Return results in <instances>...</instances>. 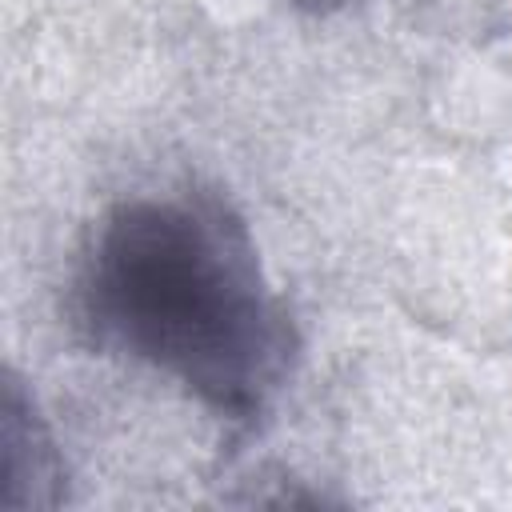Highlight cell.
<instances>
[{
    "instance_id": "cell-1",
    "label": "cell",
    "mask_w": 512,
    "mask_h": 512,
    "mask_svg": "<svg viewBox=\"0 0 512 512\" xmlns=\"http://www.w3.org/2000/svg\"><path fill=\"white\" fill-rule=\"evenodd\" d=\"M72 304L80 328L252 424L292 380L300 336L248 224L208 192H148L112 204L88 236Z\"/></svg>"
},
{
    "instance_id": "cell-2",
    "label": "cell",
    "mask_w": 512,
    "mask_h": 512,
    "mask_svg": "<svg viewBox=\"0 0 512 512\" xmlns=\"http://www.w3.org/2000/svg\"><path fill=\"white\" fill-rule=\"evenodd\" d=\"M0 480L4 512L20 508H52L64 492V464L56 452V440L48 424L40 420L32 396L20 388V380H4V404H0Z\"/></svg>"
},
{
    "instance_id": "cell-3",
    "label": "cell",
    "mask_w": 512,
    "mask_h": 512,
    "mask_svg": "<svg viewBox=\"0 0 512 512\" xmlns=\"http://www.w3.org/2000/svg\"><path fill=\"white\" fill-rule=\"evenodd\" d=\"M284 4H296V8H308V12H328V8H340L344 0H284Z\"/></svg>"
}]
</instances>
